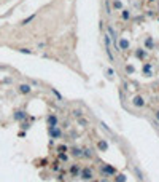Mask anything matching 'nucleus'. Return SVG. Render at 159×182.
<instances>
[{
  "mask_svg": "<svg viewBox=\"0 0 159 182\" xmlns=\"http://www.w3.org/2000/svg\"><path fill=\"white\" fill-rule=\"evenodd\" d=\"M48 133H49V137H51V139H61L62 137V131H61V128L57 125L56 126H49Z\"/></svg>",
  "mask_w": 159,
  "mask_h": 182,
  "instance_id": "nucleus-1",
  "label": "nucleus"
},
{
  "mask_svg": "<svg viewBox=\"0 0 159 182\" xmlns=\"http://www.w3.org/2000/svg\"><path fill=\"white\" fill-rule=\"evenodd\" d=\"M100 173H102L103 176H115L116 169L111 165H102V166H100Z\"/></svg>",
  "mask_w": 159,
  "mask_h": 182,
  "instance_id": "nucleus-2",
  "label": "nucleus"
},
{
  "mask_svg": "<svg viewBox=\"0 0 159 182\" xmlns=\"http://www.w3.org/2000/svg\"><path fill=\"white\" fill-rule=\"evenodd\" d=\"M80 177L81 179H84V181H89V179H92V171L89 168H83L80 171Z\"/></svg>",
  "mask_w": 159,
  "mask_h": 182,
  "instance_id": "nucleus-3",
  "label": "nucleus"
},
{
  "mask_svg": "<svg viewBox=\"0 0 159 182\" xmlns=\"http://www.w3.org/2000/svg\"><path fill=\"white\" fill-rule=\"evenodd\" d=\"M13 118L16 121H22V120H26V118H27V113L24 112V110H16L14 115H13Z\"/></svg>",
  "mask_w": 159,
  "mask_h": 182,
  "instance_id": "nucleus-4",
  "label": "nucleus"
},
{
  "mask_svg": "<svg viewBox=\"0 0 159 182\" xmlns=\"http://www.w3.org/2000/svg\"><path fill=\"white\" fill-rule=\"evenodd\" d=\"M70 153H72L73 157H76V158H81V157H83V149L73 145V147H70Z\"/></svg>",
  "mask_w": 159,
  "mask_h": 182,
  "instance_id": "nucleus-5",
  "label": "nucleus"
},
{
  "mask_svg": "<svg viewBox=\"0 0 159 182\" xmlns=\"http://www.w3.org/2000/svg\"><path fill=\"white\" fill-rule=\"evenodd\" d=\"M132 105L134 107H143V105H145V99H143L142 96H135L132 99Z\"/></svg>",
  "mask_w": 159,
  "mask_h": 182,
  "instance_id": "nucleus-6",
  "label": "nucleus"
},
{
  "mask_svg": "<svg viewBox=\"0 0 159 182\" xmlns=\"http://www.w3.org/2000/svg\"><path fill=\"white\" fill-rule=\"evenodd\" d=\"M46 121H48V126H56L57 125V117L54 115V113H51V115H48Z\"/></svg>",
  "mask_w": 159,
  "mask_h": 182,
  "instance_id": "nucleus-7",
  "label": "nucleus"
},
{
  "mask_svg": "<svg viewBox=\"0 0 159 182\" xmlns=\"http://www.w3.org/2000/svg\"><path fill=\"white\" fill-rule=\"evenodd\" d=\"M97 147H99V150H100V152H107V150H108V142H107L105 139H102V141H99V144H97Z\"/></svg>",
  "mask_w": 159,
  "mask_h": 182,
  "instance_id": "nucleus-8",
  "label": "nucleus"
},
{
  "mask_svg": "<svg viewBox=\"0 0 159 182\" xmlns=\"http://www.w3.org/2000/svg\"><path fill=\"white\" fill-rule=\"evenodd\" d=\"M80 171H81V169H80L78 165H72V166H70V174H72L73 177L80 176Z\"/></svg>",
  "mask_w": 159,
  "mask_h": 182,
  "instance_id": "nucleus-9",
  "label": "nucleus"
},
{
  "mask_svg": "<svg viewBox=\"0 0 159 182\" xmlns=\"http://www.w3.org/2000/svg\"><path fill=\"white\" fill-rule=\"evenodd\" d=\"M30 91H32L30 85H19V93H22V94H29Z\"/></svg>",
  "mask_w": 159,
  "mask_h": 182,
  "instance_id": "nucleus-10",
  "label": "nucleus"
},
{
  "mask_svg": "<svg viewBox=\"0 0 159 182\" xmlns=\"http://www.w3.org/2000/svg\"><path fill=\"white\" fill-rule=\"evenodd\" d=\"M119 50H127L129 48V42L126 40V38H121V40H119V46H118Z\"/></svg>",
  "mask_w": 159,
  "mask_h": 182,
  "instance_id": "nucleus-11",
  "label": "nucleus"
},
{
  "mask_svg": "<svg viewBox=\"0 0 159 182\" xmlns=\"http://www.w3.org/2000/svg\"><path fill=\"white\" fill-rule=\"evenodd\" d=\"M57 152H59V153H65V152H67V150H68V147H67V145H65V144H61V145H57Z\"/></svg>",
  "mask_w": 159,
  "mask_h": 182,
  "instance_id": "nucleus-12",
  "label": "nucleus"
},
{
  "mask_svg": "<svg viewBox=\"0 0 159 182\" xmlns=\"http://www.w3.org/2000/svg\"><path fill=\"white\" fill-rule=\"evenodd\" d=\"M83 157L92 158V150H91V149H83Z\"/></svg>",
  "mask_w": 159,
  "mask_h": 182,
  "instance_id": "nucleus-13",
  "label": "nucleus"
},
{
  "mask_svg": "<svg viewBox=\"0 0 159 182\" xmlns=\"http://www.w3.org/2000/svg\"><path fill=\"white\" fill-rule=\"evenodd\" d=\"M115 182H126V176H124V174H118V176L115 177Z\"/></svg>",
  "mask_w": 159,
  "mask_h": 182,
  "instance_id": "nucleus-14",
  "label": "nucleus"
},
{
  "mask_svg": "<svg viewBox=\"0 0 159 182\" xmlns=\"http://www.w3.org/2000/svg\"><path fill=\"white\" fill-rule=\"evenodd\" d=\"M134 171H135V174H137V177H138V179H140V181H143V179H145V177H143V173H142L138 168H134Z\"/></svg>",
  "mask_w": 159,
  "mask_h": 182,
  "instance_id": "nucleus-15",
  "label": "nucleus"
},
{
  "mask_svg": "<svg viewBox=\"0 0 159 182\" xmlns=\"http://www.w3.org/2000/svg\"><path fill=\"white\" fill-rule=\"evenodd\" d=\"M113 6H115L116 10H121V8H123V3L119 2V0H115V2H113Z\"/></svg>",
  "mask_w": 159,
  "mask_h": 182,
  "instance_id": "nucleus-16",
  "label": "nucleus"
},
{
  "mask_svg": "<svg viewBox=\"0 0 159 182\" xmlns=\"http://www.w3.org/2000/svg\"><path fill=\"white\" fill-rule=\"evenodd\" d=\"M73 117H76V118H80V117H83V113H81V110L80 109H75V110H73Z\"/></svg>",
  "mask_w": 159,
  "mask_h": 182,
  "instance_id": "nucleus-17",
  "label": "nucleus"
},
{
  "mask_svg": "<svg viewBox=\"0 0 159 182\" xmlns=\"http://www.w3.org/2000/svg\"><path fill=\"white\" fill-rule=\"evenodd\" d=\"M59 161H67L68 160V157H67V153H59Z\"/></svg>",
  "mask_w": 159,
  "mask_h": 182,
  "instance_id": "nucleus-18",
  "label": "nucleus"
},
{
  "mask_svg": "<svg viewBox=\"0 0 159 182\" xmlns=\"http://www.w3.org/2000/svg\"><path fill=\"white\" fill-rule=\"evenodd\" d=\"M130 18V13L127 10H123V19H129Z\"/></svg>",
  "mask_w": 159,
  "mask_h": 182,
  "instance_id": "nucleus-19",
  "label": "nucleus"
},
{
  "mask_svg": "<svg viewBox=\"0 0 159 182\" xmlns=\"http://www.w3.org/2000/svg\"><path fill=\"white\" fill-rule=\"evenodd\" d=\"M78 123H80L81 126H86V125H88V120H84L83 117H80V118H78Z\"/></svg>",
  "mask_w": 159,
  "mask_h": 182,
  "instance_id": "nucleus-20",
  "label": "nucleus"
},
{
  "mask_svg": "<svg viewBox=\"0 0 159 182\" xmlns=\"http://www.w3.org/2000/svg\"><path fill=\"white\" fill-rule=\"evenodd\" d=\"M34 18H35V16H30V18H27V19H24V21H22V22H21V26H26V24H29V22H30V21H32V19H34Z\"/></svg>",
  "mask_w": 159,
  "mask_h": 182,
  "instance_id": "nucleus-21",
  "label": "nucleus"
},
{
  "mask_svg": "<svg viewBox=\"0 0 159 182\" xmlns=\"http://www.w3.org/2000/svg\"><path fill=\"white\" fill-rule=\"evenodd\" d=\"M53 171H54V173H56V171H59V163H57V161L53 165Z\"/></svg>",
  "mask_w": 159,
  "mask_h": 182,
  "instance_id": "nucleus-22",
  "label": "nucleus"
},
{
  "mask_svg": "<svg viewBox=\"0 0 159 182\" xmlns=\"http://www.w3.org/2000/svg\"><path fill=\"white\" fill-rule=\"evenodd\" d=\"M19 51H21V53H26V54H30V53H32L30 50H26V48H19Z\"/></svg>",
  "mask_w": 159,
  "mask_h": 182,
  "instance_id": "nucleus-23",
  "label": "nucleus"
},
{
  "mask_svg": "<svg viewBox=\"0 0 159 182\" xmlns=\"http://www.w3.org/2000/svg\"><path fill=\"white\" fill-rule=\"evenodd\" d=\"M100 126H102V128H103V129H105V131H107V133H111V131H110V128H108V126H107L105 123H100Z\"/></svg>",
  "mask_w": 159,
  "mask_h": 182,
  "instance_id": "nucleus-24",
  "label": "nucleus"
},
{
  "mask_svg": "<svg viewBox=\"0 0 159 182\" xmlns=\"http://www.w3.org/2000/svg\"><path fill=\"white\" fill-rule=\"evenodd\" d=\"M29 126H30V123H27V121H24V123L21 125V128H22V129H27Z\"/></svg>",
  "mask_w": 159,
  "mask_h": 182,
  "instance_id": "nucleus-25",
  "label": "nucleus"
},
{
  "mask_svg": "<svg viewBox=\"0 0 159 182\" xmlns=\"http://www.w3.org/2000/svg\"><path fill=\"white\" fill-rule=\"evenodd\" d=\"M150 69H151V66H150V64H146V66H145V69H143V70H145V74H150Z\"/></svg>",
  "mask_w": 159,
  "mask_h": 182,
  "instance_id": "nucleus-26",
  "label": "nucleus"
},
{
  "mask_svg": "<svg viewBox=\"0 0 159 182\" xmlns=\"http://www.w3.org/2000/svg\"><path fill=\"white\" fill-rule=\"evenodd\" d=\"M146 46H148V48H151V46H153V42H151V38H148V40H146Z\"/></svg>",
  "mask_w": 159,
  "mask_h": 182,
  "instance_id": "nucleus-27",
  "label": "nucleus"
},
{
  "mask_svg": "<svg viewBox=\"0 0 159 182\" xmlns=\"http://www.w3.org/2000/svg\"><path fill=\"white\" fill-rule=\"evenodd\" d=\"M45 45H46V43H45V42H41V43H38V48H40V50H41V48H45Z\"/></svg>",
  "mask_w": 159,
  "mask_h": 182,
  "instance_id": "nucleus-28",
  "label": "nucleus"
},
{
  "mask_svg": "<svg viewBox=\"0 0 159 182\" xmlns=\"http://www.w3.org/2000/svg\"><path fill=\"white\" fill-rule=\"evenodd\" d=\"M154 118H156V120L159 121V110H156V113H154Z\"/></svg>",
  "mask_w": 159,
  "mask_h": 182,
  "instance_id": "nucleus-29",
  "label": "nucleus"
}]
</instances>
